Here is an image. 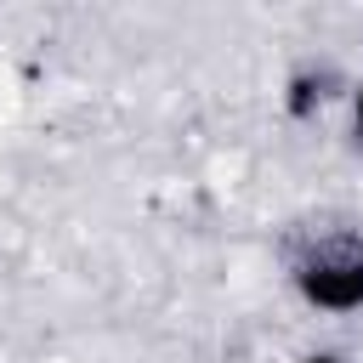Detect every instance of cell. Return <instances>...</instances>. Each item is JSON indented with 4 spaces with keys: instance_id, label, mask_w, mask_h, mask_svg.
<instances>
[{
    "instance_id": "4",
    "label": "cell",
    "mask_w": 363,
    "mask_h": 363,
    "mask_svg": "<svg viewBox=\"0 0 363 363\" xmlns=\"http://www.w3.org/2000/svg\"><path fill=\"white\" fill-rule=\"evenodd\" d=\"M306 363H346V357H335V352H312Z\"/></svg>"
},
{
    "instance_id": "1",
    "label": "cell",
    "mask_w": 363,
    "mask_h": 363,
    "mask_svg": "<svg viewBox=\"0 0 363 363\" xmlns=\"http://www.w3.org/2000/svg\"><path fill=\"white\" fill-rule=\"evenodd\" d=\"M295 289L318 312H357L363 306V238L357 233L318 238L295 261Z\"/></svg>"
},
{
    "instance_id": "3",
    "label": "cell",
    "mask_w": 363,
    "mask_h": 363,
    "mask_svg": "<svg viewBox=\"0 0 363 363\" xmlns=\"http://www.w3.org/2000/svg\"><path fill=\"white\" fill-rule=\"evenodd\" d=\"M352 130H357V142H363V85L352 91Z\"/></svg>"
},
{
    "instance_id": "2",
    "label": "cell",
    "mask_w": 363,
    "mask_h": 363,
    "mask_svg": "<svg viewBox=\"0 0 363 363\" xmlns=\"http://www.w3.org/2000/svg\"><path fill=\"white\" fill-rule=\"evenodd\" d=\"M323 102H329V74L306 68V74H295V79H289V113H295V119L318 113Z\"/></svg>"
}]
</instances>
